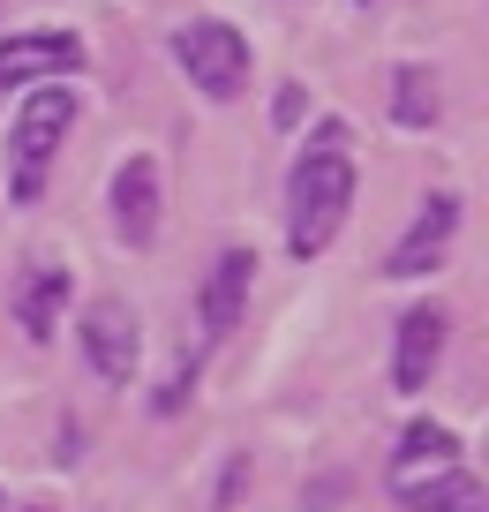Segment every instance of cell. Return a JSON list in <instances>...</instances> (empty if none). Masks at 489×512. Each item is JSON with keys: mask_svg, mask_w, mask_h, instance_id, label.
Instances as JSON below:
<instances>
[{"mask_svg": "<svg viewBox=\"0 0 489 512\" xmlns=\"http://www.w3.org/2000/svg\"><path fill=\"white\" fill-rule=\"evenodd\" d=\"M286 249L309 264L316 249H332V234H339V219H347V204H354V159H347V128L339 121H324L316 128V144L294 159V181H286Z\"/></svg>", "mask_w": 489, "mask_h": 512, "instance_id": "cell-1", "label": "cell"}, {"mask_svg": "<svg viewBox=\"0 0 489 512\" xmlns=\"http://www.w3.org/2000/svg\"><path fill=\"white\" fill-rule=\"evenodd\" d=\"M68 121H76V98H68L61 83H38V91L23 98L16 136H8V196H16V204H38V196H46V166H53V151L68 144Z\"/></svg>", "mask_w": 489, "mask_h": 512, "instance_id": "cell-2", "label": "cell"}, {"mask_svg": "<svg viewBox=\"0 0 489 512\" xmlns=\"http://www.w3.org/2000/svg\"><path fill=\"white\" fill-rule=\"evenodd\" d=\"M174 61L189 68V83L204 98H234L241 83H249V38L234 31V23H181L174 31Z\"/></svg>", "mask_w": 489, "mask_h": 512, "instance_id": "cell-3", "label": "cell"}, {"mask_svg": "<svg viewBox=\"0 0 489 512\" xmlns=\"http://www.w3.org/2000/svg\"><path fill=\"white\" fill-rule=\"evenodd\" d=\"M83 354L106 384H128L143 362V332H136V309L128 302H91L83 309Z\"/></svg>", "mask_w": 489, "mask_h": 512, "instance_id": "cell-4", "label": "cell"}, {"mask_svg": "<svg viewBox=\"0 0 489 512\" xmlns=\"http://www.w3.org/2000/svg\"><path fill=\"white\" fill-rule=\"evenodd\" d=\"M452 234H459V196L437 189V196L422 204V219L407 226V241L384 256V279H422V272H437V256L452 249Z\"/></svg>", "mask_w": 489, "mask_h": 512, "instance_id": "cell-5", "label": "cell"}, {"mask_svg": "<svg viewBox=\"0 0 489 512\" xmlns=\"http://www.w3.org/2000/svg\"><path fill=\"white\" fill-rule=\"evenodd\" d=\"M76 68H83V38H68V31L0 38V91L8 83H38V76H76Z\"/></svg>", "mask_w": 489, "mask_h": 512, "instance_id": "cell-6", "label": "cell"}, {"mask_svg": "<svg viewBox=\"0 0 489 512\" xmlns=\"http://www.w3.org/2000/svg\"><path fill=\"white\" fill-rule=\"evenodd\" d=\"M452 467H459V437L444 430V422H414V430L399 437V452H392V490L414 497L422 482L452 475Z\"/></svg>", "mask_w": 489, "mask_h": 512, "instance_id": "cell-7", "label": "cell"}, {"mask_svg": "<svg viewBox=\"0 0 489 512\" xmlns=\"http://www.w3.org/2000/svg\"><path fill=\"white\" fill-rule=\"evenodd\" d=\"M113 226H121L128 249H151V234H158V166L151 159H128L113 174Z\"/></svg>", "mask_w": 489, "mask_h": 512, "instance_id": "cell-8", "label": "cell"}, {"mask_svg": "<svg viewBox=\"0 0 489 512\" xmlns=\"http://www.w3.org/2000/svg\"><path fill=\"white\" fill-rule=\"evenodd\" d=\"M249 279H256L249 249H226L219 264H211V279H204V332L211 339H226L241 324V309H249Z\"/></svg>", "mask_w": 489, "mask_h": 512, "instance_id": "cell-9", "label": "cell"}, {"mask_svg": "<svg viewBox=\"0 0 489 512\" xmlns=\"http://www.w3.org/2000/svg\"><path fill=\"white\" fill-rule=\"evenodd\" d=\"M61 309H68V264L31 256V264H23V279H16V324H23L31 339H46L53 324H61Z\"/></svg>", "mask_w": 489, "mask_h": 512, "instance_id": "cell-10", "label": "cell"}, {"mask_svg": "<svg viewBox=\"0 0 489 512\" xmlns=\"http://www.w3.org/2000/svg\"><path fill=\"white\" fill-rule=\"evenodd\" d=\"M444 354V309H407L399 317V354H392V384L399 392H422L429 369Z\"/></svg>", "mask_w": 489, "mask_h": 512, "instance_id": "cell-11", "label": "cell"}, {"mask_svg": "<svg viewBox=\"0 0 489 512\" xmlns=\"http://www.w3.org/2000/svg\"><path fill=\"white\" fill-rule=\"evenodd\" d=\"M392 113L407 128H429L444 113V91H437V68H399L392 76Z\"/></svg>", "mask_w": 489, "mask_h": 512, "instance_id": "cell-12", "label": "cell"}, {"mask_svg": "<svg viewBox=\"0 0 489 512\" xmlns=\"http://www.w3.org/2000/svg\"><path fill=\"white\" fill-rule=\"evenodd\" d=\"M489 497H482V482L467 475V467H452V475H437V482H422V490L407 497V512H482Z\"/></svg>", "mask_w": 489, "mask_h": 512, "instance_id": "cell-13", "label": "cell"}, {"mask_svg": "<svg viewBox=\"0 0 489 512\" xmlns=\"http://www.w3.org/2000/svg\"><path fill=\"white\" fill-rule=\"evenodd\" d=\"M189 384H196V362H181L174 377H166V392H158V407H181V392H189Z\"/></svg>", "mask_w": 489, "mask_h": 512, "instance_id": "cell-14", "label": "cell"}]
</instances>
